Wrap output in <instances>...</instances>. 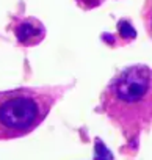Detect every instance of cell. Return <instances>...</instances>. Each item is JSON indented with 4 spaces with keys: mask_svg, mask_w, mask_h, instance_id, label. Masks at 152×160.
I'll list each match as a JSON object with an SVG mask.
<instances>
[{
    "mask_svg": "<svg viewBox=\"0 0 152 160\" xmlns=\"http://www.w3.org/2000/svg\"><path fill=\"white\" fill-rule=\"evenodd\" d=\"M101 105L125 140H136L152 126V69L140 64L121 71L104 90Z\"/></svg>",
    "mask_w": 152,
    "mask_h": 160,
    "instance_id": "cell-1",
    "label": "cell"
},
{
    "mask_svg": "<svg viewBox=\"0 0 152 160\" xmlns=\"http://www.w3.org/2000/svg\"><path fill=\"white\" fill-rule=\"evenodd\" d=\"M55 88H17L0 93V140L21 138L33 132L60 98Z\"/></svg>",
    "mask_w": 152,
    "mask_h": 160,
    "instance_id": "cell-2",
    "label": "cell"
},
{
    "mask_svg": "<svg viewBox=\"0 0 152 160\" xmlns=\"http://www.w3.org/2000/svg\"><path fill=\"white\" fill-rule=\"evenodd\" d=\"M14 35L19 41V44L22 46H36L39 44L44 36H46V28L44 25L35 19V18H27V19H21V21H16V25H14Z\"/></svg>",
    "mask_w": 152,
    "mask_h": 160,
    "instance_id": "cell-3",
    "label": "cell"
},
{
    "mask_svg": "<svg viewBox=\"0 0 152 160\" xmlns=\"http://www.w3.org/2000/svg\"><path fill=\"white\" fill-rule=\"evenodd\" d=\"M143 22H144V28L149 35V38L152 39V0H146L144 7H143Z\"/></svg>",
    "mask_w": 152,
    "mask_h": 160,
    "instance_id": "cell-4",
    "label": "cell"
},
{
    "mask_svg": "<svg viewBox=\"0 0 152 160\" xmlns=\"http://www.w3.org/2000/svg\"><path fill=\"white\" fill-rule=\"evenodd\" d=\"M118 28H119V33L124 36V38H129L130 41L135 38V30H133V27L130 25V22H125V21H121L119 22V25H118Z\"/></svg>",
    "mask_w": 152,
    "mask_h": 160,
    "instance_id": "cell-5",
    "label": "cell"
},
{
    "mask_svg": "<svg viewBox=\"0 0 152 160\" xmlns=\"http://www.w3.org/2000/svg\"><path fill=\"white\" fill-rule=\"evenodd\" d=\"M75 2H77V5L83 10H93V8L102 5L105 0H75Z\"/></svg>",
    "mask_w": 152,
    "mask_h": 160,
    "instance_id": "cell-6",
    "label": "cell"
}]
</instances>
